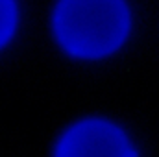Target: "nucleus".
<instances>
[{
  "instance_id": "nucleus-2",
  "label": "nucleus",
  "mask_w": 159,
  "mask_h": 157,
  "mask_svg": "<svg viewBox=\"0 0 159 157\" xmlns=\"http://www.w3.org/2000/svg\"><path fill=\"white\" fill-rule=\"evenodd\" d=\"M56 157H137L124 131L106 120L72 126L57 144Z\"/></svg>"
},
{
  "instance_id": "nucleus-3",
  "label": "nucleus",
  "mask_w": 159,
  "mask_h": 157,
  "mask_svg": "<svg viewBox=\"0 0 159 157\" xmlns=\"http://www.w3.org/2000/svg\"><path fill=\"white\" fill-rule=\"evenodd\" d=\"M17 24V7L13 0H0V46L11 37Z\"/></svg>"
},
{
  "instance_id": "nucleus-1",
  "label": "nucleus",
  "mask_w": 159,
  "mask_h": 157,
  "mask_svg": "<svg viewBox=\"0 0 159 157\" xmlns=\"http://www.w3.org/2000/svg\"><path fill=\"white\" fill-rule=\"evenodd\" d=\"M54 30L67 52L78 57H102L115 52L129 30L124 0H61Z\"/></svg>"
}]
</instances>
